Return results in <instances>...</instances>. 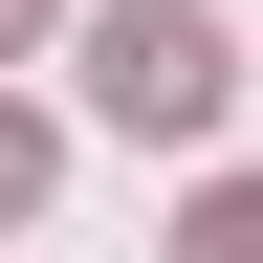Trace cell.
Listing matches in <instances>:
<instances>
[{"mask_svg":"<svg viewBox=\"0 0 263 263\" xmlns=\"http://www.w3.org/2000/svg\"><path fill=\"white\" fill-rule=\"evenodd\" d=\"M22 22H44V0H0V44H22Z\"/></svg>","mask_w":263,"mask_h":263,"instance_id":"277c9868","label":"cell"},{"mask_svg":"<svg viewBox=\"0 0 263 263\" xmlns=\"http://www.w3.org/2000/svg\"><path fill=\"white\" fill-rule=\"evenodd\" d=\"M22 197H44V132H22V110H0V219H22Z\"/></svg>","mask_w":263,"mask_h":263,"instance_id":"3957f363","label":"cell"},{"mask_svg":"<svg viewBox=\"0 0 263 263\" xmlns=\"http://www.w3.org/2000/svg\"><path fill=\"white\" fill-rule=\"evenodd\" d=\"M219 88H241L219 0H110V22H88V110L110 132H219Z\"/></svg>","mask_w":263,"mask_h":263,"instance_id":"6da1fadb","label":"cell"},{"mask_svg":"<svg viewBox=\"0 0 263 263\" xmlns=\"http://www.w3.org/2000/svg\"><path fill=\"white\" fill-rule=\"evenodd\" d=\"M176 263H263V176H219V197H197V219H176Z\"/></svg>","mask_w":263,"mask_h":263,"instance_id":"7a4b0ae2","label":"cell"}]
</instances>
